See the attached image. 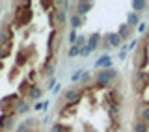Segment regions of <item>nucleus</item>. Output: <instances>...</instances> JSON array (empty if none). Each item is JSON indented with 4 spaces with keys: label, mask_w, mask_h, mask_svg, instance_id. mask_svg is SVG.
<instances>
[{
    "label": "nucleus",
    "mask_w": 149,
    "mask_h": 132,
    "mask_svg": "<svg viewBox=\"0 0 149 132\" xmlns=\"http://www.w3.org/2000/svg\"><path fill=\"white\" fill-rule=\"evenodd\" d=\"M28 97H30V99H39L41 97V89L37 88V86H34V88L30 89V95H28Z\"/></svg>",
    "instance_id": "7ed1b4c3"
},
{
    "label": "nucleus",
    "mask_w": 149,
    "mask_h": 132,
    "mask_svg": "<svg viewBox=\"0 0 149 132\" xmlns=\"http://www.w3.org/2000/svg\"><path fill=\"white\" fill-rule=\"evenodd\" d=\"M26 58H28V54H26V50H22V52H21V54H19V56H17V65H22V63H24V62H26Z\"/></svg>",
    "instance_id": "20e7f679"
},
{
    "label": "nucleus",
    "mask_w": 149,
    "mask_h": 132,
    "mask_svg": "<svg viewBox=\"0 0 149 132\" xmlns=\"http://www.w3.org/2000/svg\"><path fill=\"white\" fill-rule=\"evenodd\" d=\"M32 19V9H30V4H24L22 9H15V17H13V22L15 26H26Z\"/></svg>",
    "instance_id": "f03ea898"
},
{
    "label": "nucleus",
    "mask_w": 149,
    "mask_h": 132,
    "mask_svg": "<svg viewBox=\"0 0 149 132\" xmlns=\"http://www.w3.org/2000/svg\"><path fill=\"white\" fill-rule=\"evenodd\" d=\"M0 58H4V54H2V49H0Z\"/></svg>",
    "instance_id": "39448f33"
},
{
    "label": "nucleus",
    "mask_w": 149,
    "mask_h": 132,
    "mask_svg": "<svg viewBox=\"0 0 149 132\" xmlns=\"http://www.w3.org/2000/svg\"><path fill=\"white\" fill-rule=\"evenodd\" d=\"M132 89L140 97L142 115L140 119L149 123V32L140 43L134 54V74H132Z\"/></svg>",
    "instance_id": "f257e3e1"
}]
</instances>
